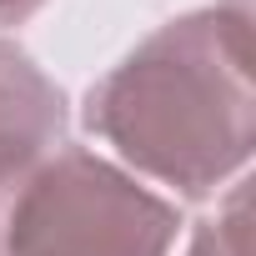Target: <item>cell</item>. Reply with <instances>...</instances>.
Masks as SVG:
<instances>
[{"label":"cell","mask_w":256,"mask_h":256,"mask_svg":"<svg viewBox=\"0 0 256 256\" xmlns=\"http://www.w3.org/2000/svg\"><path fill=\"white\" fill-rule=\"evenodd\" d=\"M46 0H0V26H20L26 16H36Z\"/></svg>","instance_id":"5"},{"label":"cell","mask_w":256,"mask_h":256,"mask_svg":"<svg viewBox=\"0 0 256 256\" xmlns=\"http://www.w3.org/2000/svg\"><path fill=\"white\" fill-rule=\"evenodd\" d=\"M66 136V96L60 86L0 36V196L30 181L40 161L56 156Z\"/></svg>","instance_id":"3"},{"label":"cell","mask_w":256,"mask_h":256,"mask_svg":"<svg viewBox=\"0 0 256 256\" xmlns=\"http://www.w3.org/2000/svg\"><path fill=\"white\" fill-rule=\"evenodd\" d=\"M86 126L136 171L181 196H211L256 141L246 0L191 10L146 36L90 86Z\"/></svg>","instance_id":"1"},{"label":"cell","mask_w":256,"mask_h":256,"mask_svg":"<svg viewBox=\"0 0 256 256\" xmlns=\"http://www.w3.org/2000/svg\"><path fill=\"white\" fill-rule=\"evenodd\" d=\"M176 206L146 191L106 156L80 146L56 151L16 191L6 221V256H166L176 241Z\"/></svg>","instance_id":"2"},{"label":"cell","mask_w":256,"mask_h":256,"mask_svg":"<svg viewBox=\"0 0 256 256\" xmlns=\"http://www.w3.org/2000/svg\"><path fill=\"white\" fill-rule=\"evenodd\" d=\"M186 256H246V191L236 186L226 211L201 221L196 236H191V251Z\"/></svg>","instance_id":"4"}]
</instances>
